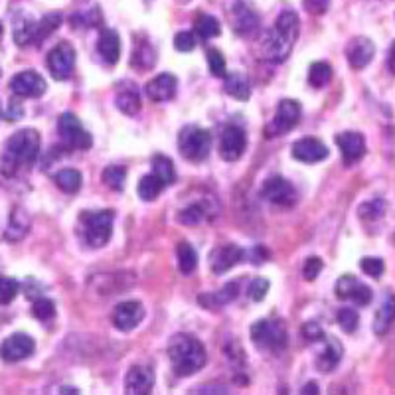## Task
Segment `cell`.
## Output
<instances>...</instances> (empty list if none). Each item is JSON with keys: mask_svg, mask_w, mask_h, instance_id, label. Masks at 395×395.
<instances>
[{"mask_svg": "<svg viewBox=\"0 0 395 395\" xmlns=\"http://www.w3.org/2000/svg\"><path fill=\"white\" fill-rule=\"evenodd\" d=\"M261 198L267 200L273 206H281V208H289L297 202V190L290 184L289 180H285L281 176H273L267 178L261 186Z\"/></svg>", "mask_w": 395, "mask_h": 395, "instance_id": "cell-9", "label": "cell"}, {"mask_svg": "<svg viewBox=\"0 0 395 395\" xmlns=\"http://www.w3.org/2000/svg\"><path fill=\"white\" fill-rule=\"evenodd\" d=\"M2 32H4V28H2V24H0V38H2Z\"/></svg>", "mask_w": 395, "mask_h": 395, "instance_id": "cell-55", "label": "cell"}, {"mask_svg": "<svg viewBox=\"0 0 395 395\" xmlns=\"http://www.w3.org/2000/svg\"><path fill=\"white\" fill-rule=\"evenodd\" d=\"M395 322V295L387 290L384 295V300L379 305L378 312H376V318H374V332L378 336H384V334L389 332V328Z\"/></svg>", "mask_w": 395, "mask_h": 395, "instance_id": "cell-25", "label": "cell"}, {"mask_svg": "<svg viewBox=\"0 0 395 395\" xmlns=\"http://www.w3.org/2000/svg\"><path fill=\"white\" fill-rule=\"evenodd\" d=\"M28 229H30V220H28L26 214L22 210L12 211L9 228H6V237L12 239V241H18V239H22V237L26 236Z\"/></svg>", "mask_w": 395, "mask_h": 395, "instance_id": "cell-34", "label": "cell"}, {"mask_svg": "<svg viewBox=\"0 0 395 395\" xmlns=\"http://www.w3.org/2000/svg\"><path fill=\"white\" fill-rule=\"evenodd\" d=\"M97 52L103 58V62H107L109 65L119 62V56H121V40H119V34H117L115 30L105 28V30L99 34Z\"/></svg>", "mask_w": 395, "mask_h": 395, "instance_id": "cell-26", "label": "cell"}, {"mask_svg": "<svg viewBox=\"0 0 395 395\" xmlns=\"http://www.w3.org/2000/svg\"><path fill=\"white\" fill-rule=\"evenodd\" d=\"M178 149L180 154L190 162H202L208 158L211 150V135L206 129L196 125H188L180 131L178 137Z\"/></svg>", "mask_w": 395, "mask_h": 395, "instance_id": "cell-6", "label": "cell"}, {"mask_svg": "<svg viewBox=\"0 0 395 395\" xmlns=\"http://www.w3.org/2000/svg\"><path fill=\"white\" fill-rule=\"evenodd\" d=\"M360 267L362 271L366 273V275H369V277H374V279L381 277L384 271H386V265H384V261L378 259V257H364L360 261Z\"/></svg>", "mask_w": 395, "mask_h": 395, "instance_id": "cell-44", "label": "cell"}, {"mask_svg": "<svg viewBox=\"0 0 395 395\" xmlns=\"http://www.w3.org/2000/svg\"><path fill=\"white\" fill-rule=\"evenodd\" d=\"M9 109H12V113H9L10 119H16V117H20V115H22V107L18 105L16 101H12Z\"/></svg>", "mask_w": 395, "mask_h": 395, "instance_id": "cell-52", "label": "cell"}, {"mask_svg": "<svg viewBox=\"0 0 395 395\" xmlns=\"http://www.w3.org/2000/svg\"><path fill=\"white\" fill-rule=\"evenodd\" d=\"M62 24V14L60 12H52V14H46L40 22H36V34H34V44L44 42L46 38L50 34H53Z\"/></svg>", "mask_w": 395, "mask_h": 395, "instance_id": "cell-33", "label": "cell"}, {"mask_svg": "<svg viewBox=\"0 0 395 395\" xmlns=\"http://www.w3.org/2000/svg\"><path fill=\"white\" fill-rule=\"evenodd\" d=\"M290 150H293V158H297L305 164H316V162H322L328 158V147L315 137L300 139L293 144Z\"/></svg>", "mask_w": 395, "mask_h": 395, "instance_id": "cell-19", "label": "cell"}, {"mask_svg": "<svg viewBox=\"0 0 395 395\" xmlns=\"http://www.w3.org/2000/svg\"><path fill=\"white\" fill-rule=\"evenodd\" d=\"M0 115H2V109H0Z\"/></svg>", "mask_w": 395, "mask_h": 395, "instance_id": "cell-57", "label": "cell"}, {"mask_svg": "<svg viewBox=\"0 0 395 395\" xmlns=\"http://www.w3.org/2000/svg\"><path fill=\"white\" fill-rule=\"evenodd\" d=\"M178 2H180V4H186V2H190V0H178Z\"/></svg>", "mask_w": 395, "mask_h": 395, "instance_id": "cell-56", "label": "cell"}, {"mask_svg": "<svg viewBox=\"0 0 395 395\" xmlns=\"http://www.w3.org/2000/svg\"><path fill=\"white\" fill-rule=\"evenodd\" d=\"M113 210L83 211L79 218V236L81 241L91 249H101L113 233Z\"/></svg>", "mask_w": 395, "mask_h": 395, "instance_id": "cell-4", "label": "cell"}, {"mask_svg": "<svg viewBox=\"0 0 395 395\" xmlns=\"http://www.w3.org/2000/svg\"><path fill=\"white\" fill-rule=\"evenodd\" d=\"M32 312L38 320L46 322V320H52L56 316V305L50 299H38L32 307Z\"/></svg>", "mask_w": 395, "mask_h": 395, "instance_id": "cell-43", "label": "cell"}, {"mask_svg": "<svg viewBox=\"0 0 395 395\" xmlns=\"http://www.w3.org/2000/svg\"><path fill=\"white\" fill-rule=\"evenodd\" d=\"M144 89H147V95H149L150 101H157V103L170 101L176 95L178 79L172 73H160L154 79H150Z\"/></svg>", "mask_w": 395, "mask_h": 395, "instance_id": "cell-23", "label": "cell"}, {"mask_svg": "<svg viewBox=\"0 0 395 395\" xmlns=\"http://www.w3.org/2000/svg\"><path fill=\"white\" fill-rule=\"evenodd\" d=\"M131 63L139 70H149L157 63V53L152 50V46L147 42H137L135 50H132V60Z\"/></svg>", "mask_w": 395, "mask_h": 395, "instance_id": "cell-30", "label": "cell"}, {"mask_svg": "<svg viewBox=\"0 0 395 395\" xmlns=\"http://www.w3.org/2000/svg\"><path fill=\"white\" fill-rule=\"evenodd\" d=\"M154 387V372L149 366L137 364L125 378V391L129 395H149Z\"/></svg>", "mask_w": 395, "mask_h": 395, "instance_id": "cell-18", "label": "cell"}, {"mask_svg": "<svg viewBox=\"0 0 395 395\" xmlns=\"http://www.w3.org/2000/svg\"><path fill=\"white\" fill-rule=\"evenodd\" d=\"M216 202L214 198H206V200H196V202L188 204L184 210L178 214V221L182 226H200L204 221H210L216 218Z\"/></svg>", "mask_w": 395, "mask_h": 395, "instance_id": "cell-17", "label": "cell"}, {"mask_svg": "<svg viewBox=\"0 0 395 395\" xmlns=\"http://www.w3.org/2000/svg\"><path fill=\"white\" fill-rule=\"evenodd\" d=\"M322 267H325V263H322L320 257H310V259H307V263L302 267L305 279H307V281H315L316 277L320 275V271H322Z\"/></svg>", "mask_w": 395, "mask_h": 395, "instance_id": "cell-48", "label": "cell"}, {"mask_svg": "<svg viewBox=\"0 0 395 395\" xmlns=\"http://www.w3.org/2000/svg\"><path fill=\"white\" fill-rule=\"evenodd\" d=\"M269 257V253L265 251V247L257 246L253 247L251 251H246V259H251L253 261V265H261Z\"/></svg>", "mask_w": 395, "mask_h": 395, "instance_id": "cell-51", "label": "cell"}, {"mask_svg": "<svg viewBox=\"0 0 395 395\" xmlns=\"http://www.w3.org/2000/svg\"><path fill=\"white\" fill-rule=\"evenodd\" d=\"M237 283H228L220 293H216V295H211V299H214V305H228L231 300L237 299Z\"/></svg>", "mask_w": 395, "mask_h": 395, "instance_id": "cell-45", "label": "cell"}, {"mask_svg": "<svg viewBox=\"0 0 395 395\" xmlns=\"http://www.w3.org/2000/svg\"><path fill=\"white\" fill-rule=\"evenodd\" d=\"M300 103L295 99H283L279 107H277V113L273 117V121L267 127V135L269 137H279L285 132H290L300 119Z\"/></svg>", "mask_w": 395, "mask_h": 395, "instance_id": "cell-8", "label": "cell"}, {"mask_svg": "<svg viewBox=\"0 0 395 395\" xmlns=\"http://www.w3.org/2000/svg\"><path fill=\"white\" fill-rule=\"evenodd\" d=\"M36 350V342L32 336H28L24 332H16L9 336L2 346H0V358L4 362H10V364H14V362H22L30 358Z\"/></svg>", "mask_w": 395, "mask_h": 395, "instance_id": "cell-12", "label": "cell"}, {"mask_svg": "<svg viewBox=\"0 0 395 395\" xmlns=\"http://www.w3.org/2000/svg\"><path fill=\"white\" fill-rule=\"evenodd\" d=\"M142 318H144V307L141 302L139 300H125L115 308L113 325L123 332H131L141 325Z\"/></svg>", "mask_w": 395, "mask_h": 395, "instance_id": "cell-16", "label": "cell"}, {"mask_svg": "<svg viewBox=\"0 0 395 395\" xmlns=\"http://www.w3.org/2000/svg\"><path fill=\"white\" fill-rule=\"evenodd\" d=\"M168 358L176 376L188 378L206 366L208 354L200 340L190 334H176L168 342Z\"/></svg>", "mask_w": 395, "mask_h": 395, "instance_id": "cell-3", "label": "cell"}, {"mask_svg": "<svg viewBox=\"0 0 395 395\" xmlns=\"http://www.w3.org/2000/svg\"><path fill=\"white\" fill-rule=\"evenodd\" d=\"M387 63H389V70H391V73L395 75V42H394V46H391V50H389V58H387Z\"/></svg>", "mask_w": 395, "mask_h": 395, "instance_id": "cell-53", "label": "cell"}, {"mask_svg": "<svg viewBox=\"0 0 395 395\" xmlns=\"http://www.w3.org/2000/svg\"><path fill=\"white\" fill-rule=\"evenodd\" d=\"M10 89L18 97L36 99V97H42L46 93V81L34 70L20 71V73H16L14 78L10 79Z\"/></svg>", "mask_w": 395, "mask_h": 395, "instance_id": "cell-14", "label": "cell"}, {"mask_svg": "<svg viewBox=\"0 0 395 395\" xmlns=\"http://www.w3.org/2000/svg\"><path fill=\"white\" fill-rule=\"evenodd\" d=\"M152 174L160 178L167 186H170L176 180V170L172 160L168 157H162V154H157L152 158Z\"/></svg>", "mask_w": 395, "mask_h": 395, "instance_id": "cell-35", "label": "cell"}, {"mask_svg": "<svg viewBox=\"0 0 395 395\" xmlns=\"http://www.w3.org/2000/svg\"><path fill=\"white\" fill-rule=\"evenodd\" d=\"M103 184H107L115 192H123L125 180H127V170L123 167H107L101 174Z\"/></svg>", "mask_w": 395, "mask_h": 395, "instance_id": "cell-38", "label": "cell"}, {"mask_svg": "<svg viewBox=\"0 0 395 395\" xmlns=\"http://www.w3.org/2000/svg\"><path fill=\"white\" fill-rule=\"evenodd\" d=\"M302 6L307 10L308 14H315V16H320L325 14L328 6H330V0H302Z\"/></svg>", "mask_w": 395, "mask_h": 395, "instance_id": "cell-49", "label": "cell"}, {"mask_svg": "<svg viewBox=\"0 0 395 395\" xmlns=\"http://www.w3.org/2000/svg\"><path fill=\"white\" fill-rule=\"evenodd\" d=\"M332 79V68L326 62H315L308 70V83L315 89L325 88L326 83Z\"/></svg>", "mask_w": 395, "mask_h": 395, "instance_id": "cell-36", "label": "cell"}, {"mask_svg": "<svg viewBox=\"0 0 395 395\" xmlns=\"http://www.w3.org/2000/svg\"><path fill=\"white\" fill-rule=\"evenodd\" d=\"M374 53H376V46L369 38H364V36L352 38L346 46V58L354 70H364L374 60Z\"/></svg>", "mask_w": 395, "mask_h": 395, "instance_id": "cell-21", "label": "cell"}, {"mask_svg": "<svg viewBox=\"0 0 395 395\" xmlns=\"http://www.w3.org/2000/svg\"><path fill=\"white\" fill-rule=\"evenodd\" d=\"M53 180H56L58 188L65 194H78L81 184H83V176L75 168H63L56 174Z\"/></svg>", "mask_w": 395, "mask_h": 395, "instance_id": "cell-29", "label": "cell"}, {"mask_svg": "<svg viewBox=\"0 0 395 395\" xmlns=\"http://www.w3.org/2000/svg\"><path fill=\"white\" fill-rule=\"evenodd\" d=\"M246 259V251L241 249V247L237 246H221L218 249H214L210 253V267L211 271L221 273L229 271L231 267H236L239 261H243Z\"/></svg>", "mask_w": 395, "mask_h": 395, "instance_id": "cell-22", "label": "cell"}, {"mask_svg": "<svg viewBox=\"0 0 395 395\" xmlns=\"http://www.w3.org/2000/svg\"><path fill=\"white\" fill-rule=\"evenodd\" d=\"M73 65H75V50L68 42L53 46L52 52L48 53V70L52 73V78L58 81L70 78Z\"/></svg>", "mask_w": 395, "mask_h": 395, "instance_id": "cell-11", "label": "cell"}, {"mask_svg": "<svg viewBox=\"0 0 395 395\" xmlns=\"http://www.w3.org/2000/svg\"><path fill=\"white\" fill-rule=\"evenodd\" d=\"M302 394H318V387H316V384H307Z\"/></svg>", "mask_w": 395, "mask_h": 395, "instance_id": "cell-54", "label": "cell"}, {"mask_svg": "<svg viewBox=\"0 0 395 395\" xmlns=\"http://www.w3.org/2000/svg\"><path fill=\"white\" fill-rule=\"evenodd\" d=\"M164 188H167V184L160 178H157L154 174H147L142 176L141 182H139V196L144 202H152V200H157Z\"/></svg>", "mask_w": 395, "mask_h": 395, "instance_id": "cell-32", "label": "cell"}, {"mask_svg": "<svg viewBox=\"0 0 395 395\" xmlns=\"http://www.w3.org/2000/svg\"><path fill=\"white\" fill-rule=\"evenodd\" d=\"M300 20L297 12L285 10L275 20V26L269 30L263 44V58L273 63H283L293 52V46L299 38Z\"/></svg>", "mask_w": 395, "mask_h": 395, "instance_id": "cell-1", "label": "cell"}, {"mask_svg": "<svg viewBox=\"0 0 395 395\" xmlns=\"http://www.w3.org/2000/svg\"><path fill=\"white\" fill-rule=\"evenodd\" d=\"M40 154V135L36 129H22L10 137L2 150V172L14 176L18 170L32 167Z\"/></svg>", "mask_w": 395, "mask_h": 395, "instance_id": "cell-2", "label": "cell"}, {"mask_svg": "<svg viewBox=\"0 0 395 395\" xmlns=\"http://www.w3.org/2000/svg\"><path fill=\"white\" fill-rule=\"evenodd\" d=\"M251 340H253V344L259 350H285L287 342H289L287 326H285L283 320H277V318L259 320V322H255L251 326Z\"/></svg>", "mask_w": 395, "mask_h": 395, "instance_id": "cell-5", "label": "cell"}, {"mask_svg": "<svg viewBox=\"0 0 395 395\" xmlns=\"http://www.w3.org/2000/svg\"><path fill=\"white\" fill-rule=\"evenodd\" d=\"M174 48L178 52H192L196 48V36L192 32H178L174 38Z\"/></svg>", "mask_w": 395, "mask_h": 395, "instance_id": "cell-47", "label": "cell"}, {"mask_svg": "<svg viewBox=\"0 0 395 395\" xmlns=\"http://www.w3.org/2000/svg\"><path fill=\"white\" fill-rule=\"evenodd\" d=\"M115 105L121 113L129 115V117L139 113L141 111V95H139L137 85L131 81H123L115 93Z\"/></svg>", "mask_w": 395, "mask_h": 395, "instance_id": "cell-24", "label": "cell"}, {"mask_svg": "<svg viewBox=\"0 0 395 395\" xmlns=\"http://www.w3.org/2000/svg\"><path fill=\"white\" fill-rule=\"evenodd\" d=\"M206 56H208V65H210L211 75H214V78H226L228 68H226V58H223V53H221L220 50L210 48Z\"/></svg>", "mask_w": 395, "mask_h": 395, "instance_id": "cell-41", "label": "cell"}, {"mask_svg": "<svg viewBox=\"0 0 395 395\" xmlns=\"http://www.w3.org/2000/svg\"><path fill=\"white\" fill-rule=\"evenodd\" d=\"M223 89H226L228 95H231L233 99H237V101H247V99L251 97V83H249V79H247L243 73H239V71L226 75Z\"/></svg>", "mask_w": 395, "mask_h": 395, "instance_id": "cell-28", "label": "cell"}, {"mask_svg": "<svg viewBox=\"0 0 395 395\" xmlns=\"http://www.w3.org/2000/svg\"><path fill=\"white\" fill-rule=\"evenodd\" d=\"M20 285L10 277H0V305H10L16 299Z\"/></svg>", "mask_w": 395, "mask_h": 395, "instance_id": "cell-42", "label": "cell"}, {"mask_svg": "<svg viewBox=\"0 0 395 395\" xmlns=\"http://www.w3.org/2000/svg\"><path fill=\"white\" fill-rule=\"evenodd\" d=\"M246 131L241 127H236V125H229L226 131L221 132V141H220V154L223 160L228 162H236L241 158V154L246 152Z\"/></svg>", "mask_w": 395, "mask_h": 395, "instance_id": "cell-15", "label": "cell"}, {"mask_svg": "<svg viewBox=\"0 0 395 395\" xmlns=\"http://www.w3.org/2000/svg\"><path fill=\"white\" fill-rule=\"evenodd\" d=\"M336 297L342 300H352L358 307H366L372 302V289L368 285L358 281L354 275H342L336 283Z\"/></svg>", "mask_w": 395, "mask_h": 395, "instance_id": "cell-13", "label": "cell"}, {"mask_svg": "<svg viewBox=\"0 0 395 395\" xmlns=\"http://www.w3.org/2000/svg\"><path fill=\"white\" fill-rule=\"evenodd\" d=\"M358 214H360L362 220H366V221L379 220V218L386 214V202H384L381 198H376V200L364 202L360 208H358Z\"/></svg>", "mask_w": 395, "mask_h": 395, "instance_id": "cell-39", "label": "cell"}, {"mask_svg": "<svg viewBox=\"0 0 395 395\" xmlns=\"http://www.w3.org/2000/svg\"><path fill=\"white\" fill-rule=\"evenodd\" d=\"M229 22L241 38H249L259 30V14L249 4V0H237L229 12Z\"/></svg>", "mask_w": 395, "mask_h": 395, "instance_id": "cell-10", "label": "cell"}, {"mask_svg": "<svg viewBox=\"0 0 395 395\" xmlns=\"http://www.w3.org/2000/svg\"><path fill=\"white\" fill-rule=\"evenodd\" d=\"M194 30H196L198 38L206 42V40H211V38L220 36L221 26L220 22H218V18L210 16V14H200V16L196 18Z\"/></svg>", "mask_w": 395, "mask_h": 395, "instance_id": "cell-31", "label": "cell"}, {"mask_svg": "<svg viewBox=\"0 0 395 395\" xmlns=\"http://www.w3.org/2000/svg\"><path fill=\"white\" fill-rule=\"evenodd\" d=\"M178 267H180V273L184 275H190V273L196 271L198 267V255L194 251V247L190 243H178Z\"/></svg>", "mask_w": 395, "mask_h": 395, "instance_id": "cell-37", "label": "cell"}, {"mask_svg": "<svg viewBox=\"0 0 395 395\" xmlns=\"http://www.w3.org/2000/svg\"><path fill=\"white\" fill-rule=\"evenodd\" d=\"M58 131H60V137H62L63 144L68 149H75V150H88L91 149V135H89L83 125L79 121L78 117L73 113H63L58 121Z\"/></svg>", "mask_w": 395, "mask_h": 395, "instance_id": "cell-7", "label": "cell"}, {"mask_svg": "<svg viewBox=\"0 0 395 395\" xmlns=\"http://www.w3.org/2000/svg\"><path fill=\"white\" fill-rule=\"evenodd\" d=\"M302 334H305V338L310 340V342H316V340H322L325 338L322 328L316 325V322H307V325L302 326Z\"/></svg>", "mask_w": 395, "mask_h": 395, "instance_id": "cell-50", "label": "cell"}, {"mask_svg": "<svg viewBox=\"0 0 395 395\" xmlns=\"http://www.w3.org/2000/svg\"><path fill=\"white\" fill-rule=\"evenodd\" d=\"M336 320H338V325H340V328H342L344 332H356V328H358V325H360V316H358V312L354 310V308H340L338 310V315H336Z\"/></svg>", "mask_w": 395, "mask_h": 395, "instance_id": "cell-40", "label": "cell"}, {"mask_svg": "<svg viewBox=\"0 0 395 395\" xmlns=\"http://www.w3.org/2000/svg\"><path fill=\"white\" fill-rule=\"evenodd\" d=\"M267 293H269V281L263 279V277H255L251 285H249V295H251V299L255 302H259V300H263L267 297Z\"/></svg>", "mask_w": 395, "mask_h": 395, "instance_id": "cell-46", "label": "cell"}, {"mask_svg": "<svg viewBox=\"0 0 395 395\" xmlns=\"http://www.w3.org/2000/svg\"><path fill=\"white\" fill-rule=\"evenodd\" d=\"M336 144H338V149L342 152V160L346 167L356 164L366 154V141H364V137H362L360 132H340L336 137Z\"/></svg>", "mask_w": 395, "mask_h": 395, "instance_id": "cell-20", "label": "cell"}, {"mask_svg": "<svg viewBox=\"0 0 395 395\" xmlns=\"http://www.w3.org/2000/svg\"><path fill=\"white\" fill-rule=\"evenodd\" d=\"M342 346H340V342L336 340V338H330L328 342H326L325 350L318 354V358H316V368L320 369V372H332L338 364H340V360H342Z\"/></svg>", "mask_w": 395, "mask_h": 395, "instance_id": "cell-27", "label": "cell"}]
</instances>
